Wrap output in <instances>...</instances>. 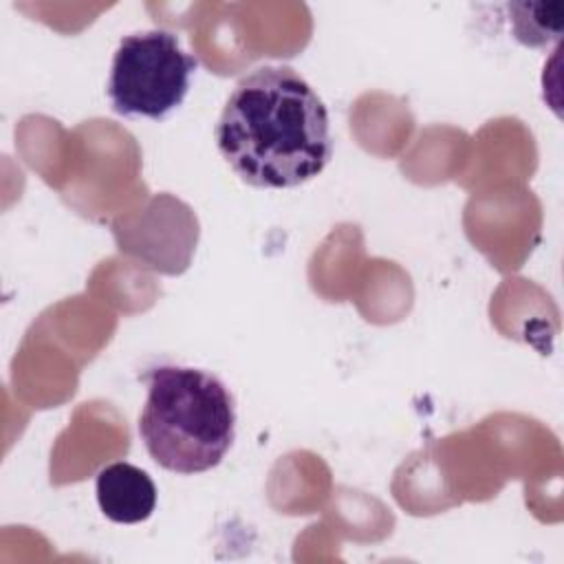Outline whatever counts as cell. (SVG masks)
Segmentation results:
<instances>
[{"label":"cell","instance_id":"obj_1","mask_svg":"<svg viewBox=\"0 0 564 564\" xmlns=\"http://www.w3.org/2000/svg\"><path fill=\"white\" fill-rule=\"evenodd\" d=\"M216 145L245 183L297 187L333 156L328 110L297 70L267 64L234 86L216 123Z\"/></svg>","mask_w":564,"mask_h":564},{"label":"cell","instance_id":"obj_2","mask_svg":"<svg viewBox=\"0 0 564 564\" xmlns=\"http://www.w3.org/2000/svg\"><path fill=\"white\" fill-rule=\"evenodd\" d=\"M148 397L139 436L150 458L174 474L214 469L236 438V408L227 386L212 372L163 364L145 372Z\"/></svg>","mask_w":564,"mask_h":564},{"label":"cell","instance_id":"obj_3","mask_svg":"<svg viewBox=\"0 0 564 564\" xmlns=\"http://www.w3.org/2000/svg\"><path fill=\"white\" fill-rule=\"evenodd\" d=\"M196 66L198 59L172 31L152 29L121 37L106 84L112 110L123 117L165 119L183 104Z\"/></svg>","mask_w":564,"mask_h":564},{"label":"cell","instance_id":"obj_4","mask_svg":"<svg viewBox=\"0 0 564 564\" xmlns=\"http://www.w3.org/2000/svg\"><path fill=\"white\" fill-rule=\"evenodd\" d=\"M95 494L101 513L119 524L143 522L156 507V487L148 471L123 460L99 469Z\"/></svg>","mask_w":564,"mask_h":564},{"label":"cell","instance_id":"obj_5","mask_svg":"<svg viewBox=\"0 0 564 564\" xmlns=\"http://www.w3.org/2000/svg\"><path fill=\"white\" fill-rule=\"evenodd\" d=\"M511 29L518 42L527 46H546L557 42L564 24L562 2H522L511 4Z\"/></svg>","mask_w":564,"mask_h":564}]
</instances>
